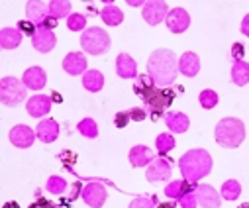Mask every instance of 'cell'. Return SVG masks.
<instances>
[{
  "instance_id": "6da1fadb",
  "label": "cell",
  "mask_w": 249,
  "mask_h": 208,
  "mask_svg": "<svg viewBox=\"0 0 249 208\" xmlns=\"http://www.w3.org/2000/svg\"><path fill=\"white\" fill-rule=\"evenodd\" d=\"M147 75L161 89H167L175 83L178 75V63L171 49H157L147 59Z\"/></svg>"
},
{
  "instance_id": "7a4b0ae2",
  "label": "cell",
  "mask_w": 249,
  "mask_h": 208,
  "mask_svg": "<svg viewBox=\"0 0 249 208\" xmlns=\"http://www.w3.org/2000/svg\"><path fill=\"white\" fill-rule=\"evenodd\" d=\"M178 169L186 181L198 183V179L212 171V157L204 150H191L178 159Z\"/></svg>"
},
{
  "instance_id": "3957f363",
  "label": "cell",
  "mask_w": 249,
  "mask_h": 208,
  "mask_svg": "<svg viewBox=\"0 0 249 208\" xmlns=\"http://www.w3.org/2000/svg\"><path fill=\"white\" fill-rule=\"evenodd\" d=\"M214 135L222 148L233 150V148H239L241 142L245 140V126L237 118H224L216 124Z\"/></svg>"
},
{
  "instance_id": "277c9868",
  "label": "cell",
  "mask_w": 249,
  "mask_h": 208,
  "mask_svg": "<svg viewBox=\"0 0 249 208\" xmlns=\"http://www.w3.org/2000/svg\"><path fill=\"white\" fill-rule=\"evenodd\" d=\"M175 91H171V87H167V89H161V87H155L145 98H143V102H145V108L149 110V118L155 122V120H159L163 114H165V110L171 106V102L175 100Z\"/></svg>"
},
{
  "instance_id": "5b68a950",
  "label": "cell",
  "mask_w": 249,
  "mask_h": 208,
  "mask_svg": "<svg viewBox=\"0 0 249 208\" xmlns=\"http://www.w3.org/2000/svg\"><path fill=\"white\" fill-rule=\"evenodd\" d=\"M110 36L102 30V28H90V30H85L83 36H81V45L87 53L90 55H102L110 49Z\"/></svg>"
},
{
  "instance_id": "8992f818",
  "label": "cell",
  "mask_w": 249,
  "mask_h": 208,
  "mask_svg": "<svg viewBox=\"0 0 249 208\" xmlns=\"http://www.w3.org/2000/svg\"><path fill=\"white\" fill-rule=\"evenodd\" d=\"M0 98L6 106H18L26 100V85L16 77H4L0 81Z\"/></svg>"
},
{
  "instance_id": "52a82bcc",
  "label": "cell",
  "mask_w": 249,
  "mask_h": 208,
  "mask_svg": "<svg viewBox=\"0 0 249 208\" xmlns=\"http://www.w3.org/2000/svg\"><path fill=\"white\" fill-rule=\"evenodd\" d=\"M106 187L100 181H89L83 189V200L90 206V208H102L106 202Z\"/></svg>"
},
{
  "instance_id": "ba28073f",
  "label": "cell",
  "mask_w": 249,
  "mask_h": 208,
  "mask_svg": "<svg viewBox=\"0 0 249 208\" xmlns=\"http://www.w3.org/2000/svg\"><path fill=\"white\" fill-rule=\"evenodd\" d=\"M169 14V6L163 0H147L143 6V18L149 26H157L161 24Z\"/></svg>"
},
{
  "instance_id": "9c48e42d",
  "label": "cell",
  "mask_w": 249,
  "mask_h": 208,
  "mask_svg": "<svg viewBox=\"0 0 249 208\" xmlns=\"http://www.w3.org/2000/svg\"><path fill=\"white\" fill-rule=\"evenodd\" d=\"M145 179L149 183H161V181H167L171 179V161L169 159H153L149 165H147V171H145Z\"/></svg>"
},
{
  "instance_id": "30bf717a",
  "label": "cell",
  "mask_w": 249,
  "mask_h": 208,
  "mask_svg": "<svg viewBox=\"0 0 249 208\" xmlns=\"http://www.w3.org/2000/svg\"><path fill=\"white\" fill-rule=\"evenodd\" d=\"M34 140H36V132H34L30 126L18 124V126H14V128L10 130V142H12V146H16V148H20V150L32 148Z\"/></svg>"
},
{
  "instance_id": "8fae6325",
  "label": "cell",
  "mask_w": 249,
  "mask_h": 208,
  "mask_svg": "<svg viewBox=\"0 0 249 208\" xmlns=\"http://www.w3.org/2000/svg\"><path fill=\"white\" fill-rule=\"evenodd\" d=\"M165 24L167 28L173 32V34H182L186 28L191 26V16L184 8H173L167 18H165Z\"/></svg>"
},
{
  "instance_id": "7c38bea8",
  "label": "cell",
  "mask_w": 249,
  "mask_h": 208,
  "mask_svg": "<svg viewBox=\"0 0 249 208\" xmlns=\"http://www.w3.org/2000/svg\"><path fill=\"white\" fill-rule=\"evenodd\" d=\"M196 198L202 208H220L222 204V194L210 185H200L196 190Z\"/></svg>"
},
{
  "instance_id": "4fadbf2b",
  "label": "cell",
  "mask_w": 249,
  "mask_h": 208,
  "mask_svg": "<svg viewBox=\"0 0 249 208\" xmlns=\"http://www.w3.org/2000/svg\"><path fill=\"white\" fill-rule=\"evenodd\" d=\"M198 190V185L193 183V181H173L165 187V194L167 198H173V200H180L184 194H189V192H196Z\"/></svg>"
},
{
  "instance_id": "5bb4252c",
  "label": "cell",
  "mask_w": 249,
  "mask_h": 208,
  "mask_svg": "<svg viewBox=\"0 0 249 208\" xmlns=\"http://www.w3.org/2000/svg\"><path fill=\"white\" fill-rule=\"evenodd\" d=\"M22 81H24V85H26V89H32V91H41L45 85H47V75H45V71L41 67H30V69H26V73H24V77H22Z\"/></svg>"
},
{
  "instance_id": "9a60e30c",
  "label": "cell",
  "mask_w": 249,
  "mask_h": 208,
  "mask_svg": "<svg viewBox=\"0 0 249 208\" xmlns=\"http://www.w3.org/2000/svg\"><path fill=\"white\" fill-rule=\"evenodd\" d=\"M55 41H57V38L53 36V32L45 30V28H37L36 34L32 36V43L39 53H49L55 47Z\"/></svg>"
},
{
  "instance_id": "2e32d148",
  "label": "cell",
  "mask_w": 249,
  "mask_h": 208,
  "mask_svg": "<svg viewBox=\"0 0 249 208\" xmlns=\"http://www.w3.org/2000/svg\"><path fill=\"white\" fill-rule=\"evenodd\" d=\"M63 69H65L69 75H73V77L85 75V73H87V57H85L83 53H77V51L69 53V55L63 59Z\"/></svg>"
},
{
  "instance_id": "e0dca14e",
  "label": "cell",
  "mask_w": 249,
  "mask_h": 208,
  "mask_svg": "<svg viewBox=\"0 0 249 208\" xmlns=\"http://www.w3.org/2000/svg\"><path fill=\"white\" fill-rule=\"evenodd\" d=\"M26 16L30 22L39 26L47 16H49V2H41V0H30L26 4Z\"/></svg>"
},
{
  "instance_id": "ac0fdd59",
  "label": "cell",
  "mask_w": 249,
  "mask_h": 208,
  "mask_svg": "<svg viewBox=\"0 0 249 208\" xmlns=\"http://www.w3.org/2000/svg\"><path fill=\"white\" fill-rule=\"evenodd\" d=\"M116 73L122 79H134L138 75V65L128 53H120L116 57Z\"/></svg>"
},
{
  "instance_id": "d6986e66",
  "label": "cell",
  "mask_w": 249,
  "mask_h": 208,
  "mask_svg": "<svg viewBox=\"0 0 249 208\" xmlns=\"http://www.w3.org/2000/svg\"><path fill=\"white\" fill-rule=\"evenodd\" d=\"M36 135L39 137L43 144H51V142H55L59 137V124L55 120H51V118L41 120L37 124V128H36Z\"/></svg>"
},
{
  "instance_id": "ffe728a7",
  "label": "cell",
  "mask_w": 249,
  "mask_h": 208,
  "mask_svg": "<svg viewBox=\"0 0 249 208\" xmlns=\"http://www.w3.org/2000/svg\"><path fill=\"white\" fill-rule=\"evenodd\" d=\"M198 71H200V59H198V55L193 53V51L182 53L180 59H178V73H182L186 77H195Z\"/></svg>"
},
{
  "instance_id": "44dd1931",
  "label": "cell",
  "mask_w": 249,
  "mask_h": 208,
  "mask_svg": "<svg viewBox=\"0 0 249 208\" xmlns=\"http://www.w3.org/2000/svg\"><path fill=\"white\" fill-rule=\"evenodd\" d=\"M51 102L53 100L49 96H43V95H36L32 98H28V114L34 118H41V116L49 114Z\"/></svg>"
},
{
  "instance_id": "7402d4cb",
  "label": "cell",
  "mask_w": 249,
  "mask_h": 208,
  "mask_svg": "<svg viewBox=\"0 0 249 208\" xmlns=\"http://www.w3.org/2000/svg\"><path fill=\"white\" fill-rule=\"evenodd\" d=\"M165 122L169 126V130L175 132V133H184L186 130H189V126H191L189 116L182 114V112H169V114H165Z\"/></svg>"
},
{
  "instance_id": "603a6c76",
  "label": "cell",
  "mask_w": 249,
  "mask_h": 208,
  "mask_svg": "<svg viewBox=\"0 0 249 208\" xmlns=\"http://www.w3.org/2000/svg\"><path fill=\"white\" fill-rule=\"evenodd\" d=\"M153 159H155V157H153L151 150L145 148V146H136V148H132V151H130V163H132V167L149 165Z\"/></svg>"
},
{
  "instance_id": "cb8c5ba5",
  "label": "cell",
  "mask_w": 249,
  "mask_h": 208,
  "mask_svg": "<svg viewBox=\"0 0 249 208\" xmlns=\"http://www.w3.org/2000/svg\"><path fill=\"white\" fill-rule=\"evenodd\" d=\"M22 43V32L18 28H4L0 32V45L2 49H16Z\"/></svg>"
},
{
  "instance_id": "d4e9b609",
  "label": "cell",
  "mask_w": 249,
  "mask_h": 208,
  "mask_svg": "<svg viewBox=\"0 0 249 208\" xmlns=\"http://www.w3.org/2000/svg\"><path fill=\"white\" fill-rule=\"evenodd\" d=\"M100 18L106 22V26H120L124 22V14L114 2H106V6H102Z\"/></svg>"
},
{
  "instance_id": "484cf974",
  "label": "cell",
  "mask_w": 249,
  "mask_h": 208,
  "mask_svg": "<svg viewBox=\"0 0 249 208\" xmlns=\"http://www.w3.org/2000/svg\"><path fill=\"white\" fill-rule=\"evenodd\" d=\"M83 87L90 93H98L104 87V75L100 71H94V69H89L83 75Z\"/></svg>"
},
{
  "instance_id": "4316f807",
  "label": "cell",
  "mask_w": 249,
  "mask_h": 208,
  "mask_svg": "<svg viewBox=\"0 0 249 208\" xmlns=\"http://www.w3.org/2000/svg\"><path fill=\"white\" fill-rule=\"evenodd\" d=\"M231 81L237 87H243L249 83V63L247 61H235L231 67Z\"/></svg>"
},
{
  "instance_id": "83f0119b",
  "label": "cell",
  "mask_w": 249,
  "mask_h": 208,
  "mask_svg": "<svg viewBox=\"0 0 249 208\" xmlns=\"http://www.w3.org/2000/svg\"><path fill=\"white\" fill-rule=\"evenodd\" d=\"M157 85L153 83V79L149 77V75H138V79H136V85H134V93L138 95V96H142V98H145L153 89H155Z\"/></svg>"
},
{
  "instance_id": "f1b7e54d",
  "label": "cell",
  "mask_w": 249,
  "mask_h": 208,
  "mask_svg": "<svg viewBox=\"0 0 249 208\" xmlns=\"http://www.w3.org/2000/svg\"><path fill=\"white\" fill-rule=\"evenodd\" d=\"M71 2H67V0H53V2H49V16L51 18H65V16H71Z\"/></svg>"
},
{
  "instance_id": "f546056e",
  "label": "cell",
  "mask_w": 249,
  "mask_h": 208,
  "mask_svg": "<svg viewBox=\"0 0 249 208\" xmlns=\"http://www.w3.org/2000/svg\"><path fill=\"white\" fill-rule=\"evenodd\" d=\"M155 148H157L159 155L169 153L171 150H175V137L171 133H159L157 135V142H155Z\"/></svg>"
},
{
  "instance_id": "4dcf8cb0",
  "label": "cell",
  "mask_w": 249,
  "mask_h": 208,
  "mask_svg": "<svg viewBox=\"0 0 249 208\" xmlns=\"http://www.w3.org/2000/svg\"><path fill=\"white\" fill-rule=\"evenodd\" d=\"M220 194H222V198H226V200H235V198L241 194V187H239V183H237L235 179H230V181L224 183Z\"/></svg>"
},
{
  "instance_id": "1f68e13d",
  "label": "cell",
  "mask_w": 249,
  "mask_h": 208,
  "mask_svg": "<svg viewBox=\"0 0 249 208\" xmlns=\"http://www.w3.org/2000/svg\"><path fill=\"white\" fill-rule=\"evenodd\" d=\"M77 130H79L85 137H96V135H98V126H96V122H94L92 118L81 120V122L77 124Z\"/></svg>"
},
{
  "instance_id": "d6a6232c",
  "label": "cell",
  "mask_w": 249,
  "mask_h": 208,
  "mask_svg": "<svg viewBox=\"0 0 249 208\" xmlns=\"http://www.w3.org/2000/svg\"><path fill=\"white\" fill-rule=\"evenodd\" d=\"M159 198L157 194H147V196H138L136 200L130 202V208H157Z\"/></svg>"
},
{
  "instance_id": "836d02e7",
  "label": "cell",
  "mask_w": 249,
  "mask_h": 208,
  "mask_svg": "<svg viewBox=\"0 0 249 208\" xmlns=\"http://www.w3.org/2000/svg\"><path fill=\"white\" fill-rule=\"evenodd\" d=\"M45 189H47L51 194H63L65 189H67V183H65V179H61L59 175H53V177L47 179Z\"/></svg>"
},
{
  "instance_id": "e575fe53",
  "label": "cell",
  "mask_w": 249,
  "mask_h": 208,
  "mask_svg": "<svg viewBox=\"0 0 249 208\" xmlns=\"http://www.w3.org/2000/svg\"><path fill=\"white\" fill-rule=\"evenodd\" d=\"M198 102H200V106L206 108V110L214 108V106L218 104V95H216V91H210V89L202 91V93L198 95Z\"/></svg>"
},
{
  "instance_id": "d590c367",
  "label": "cell",
  "mask_w": 249,
  "mask_h": 208,
  "mask_svg": "<svg viewBox=\"0 0 249 208\" xmlns=\"http://www.w3.org/2000/svg\"><path fill=\"white\" fill-rule=\"evenodd\" d=\"M67 28L73 30V32H81L87 28V18L83 14H71L67 18Z\"/></svg>"
},
{
  "instance_id": "8d00e7d4",
  "label": "cell",
  "mask_w": 249,
  "mask_h": 208,
  "mask_svg": "<svg viewBox=\"0 0 249 208\" xmlns=\"http://www.w3.org/2000/svg\"><path fill=\"white\" fill-rule=\"evenodd\" d=\"M178 204H180L182 208H196V204H198L196 192H189V194H184V196L178 200Z\"/></svg>"
},
{
  "instance_id": "74e56055",
  "label": "cell",
  "mask_w": 249,
  "mask_h": 208,
  "mask_svg": "<svg viewBox=\"0 0 249 208\" xmlns=\"http://www.w3.org/2000/svg\"><path fill=\"white\" fill-rule=\"evenodd\" d=\"M18 30H20L22 34L34 36V34H36V30H37V26H36L34 22H30V20H24V22H18Z\"/></svg>"
},
{
  "instance_id": "f35d334b",
  "label": "cell",
  "mask_w": 249,
  "mask_h": 208,
  "mask_svg": "<svg viewBox=\"0 0 249 208\" xmlns=\"http://www.w3.org/2000/svg\"><path fill=\"white\" fill-rule=\"evenodd\" d=\"M128 122H130V114H128V112H118V114L114 116V126H116V128H126Z\"/></svg>"
},
{
  "instance_id": "ab89813d",
  "label": "cell",
  "mask_w": 249,
  "mask_h": 208,
  "mask_svg": "<svg viewBox=\"0 0 249 208\" xmlns=\"http://www.w3.org/2000/svg\"><path fill=\"white\" fill-rule=\"evenodd\" d=\"M59 161H63L67 167H71V163H75V161H77V153H73V151L65 150V151H61V153H59Z\"/></svg>"
},
{
  "instance_id": "60d3db41",
  "label": "cell",
  "mask_w": 249,
  "mask_h": 208,
  "mask_svg": "<svg viewBox=\"0 0 249 208\" xmlns=\"http://www.w3.org/2000/svg\"><path fill=\"white\" fill-rule=\"evenodd\" d=\"M128 114H130V120H136V122H142V120L147 118V112L143 108H138V106L136 108H130Z\"/></svg>"
},
{
  "instance_id": "b9f144b4",
  "label": "cell",
  "mask_w": 249,
  "mask_h": 208,
  "mask_svg": "<svg viewBox=\"0 0 249 208\" xmlns=\"http://www.w3.org/2000/svg\"><path fill=\"white\" fill-rule=\"evenodd\" d=\"M243 53H245L243 43H233V45H231V57H233L235 61H243Z\"/></svg>"
},
{
  "instance_id": "7bdbcfd3",
  "label": "cell",
  "mask_w": 249,
  "mask_h": 208,
  "mask_svg": "<svg viewBox=\"0 0 249 208\" xmlns=\"http://www.w3.org/2000/svg\"><path fill=\"white\" fill-rule=\"evenodd\" d=\"M30 208H59L57 204H51L49 200H45V198H37Z\"/></svg>"
},
{
  "instance_id": "ee69618b",
  "label": "cell",
  "mask_w": 249,
  "mask_h": 208,
  "mask_svg": "<svg viewBox=\"0 0 249 208\" xmlns=\"http://www.w3.org/2000/svg\"><path fill=\"white\" fill-rule=\"evenodd\" d=\"M55 26H57V18H51V16H47V18H45V20H43V22H41V24H39L37 28H45V30H53Z\"/></svg>"
},
{
  "instance_id": "f6af8a7d",
  "label": "cell",
  "mask_w": 249,
  "mask_h": 208,
  "mask_svg": "<svg viewBox=\"0 0 249 208\" xmlns=\"http://www.w3.org/2000/svg\"><path fill=\"white\" fill-rule=\"evenodd\" d=\"M83 189H85V187H83L81 183H75V185H73V190H71V196H69V202L75 200L77 196H83Z\"/></svg>"
},
{
  "instance_id": "bcb514c9",
  "label": "cell",
  "mask_w": 249,
  "mask_h": 208,
  "mask_svg": "<svg viewBox=\"0 0 249 208\" xmlns=\"http://www.w3.org/2000/svg\"><path fill=\"white\" fill-rule=\"evenodd\" d=\"M241 32L249 38V14H247V16L243 18V22H241Z\"/></svg>"
},
{
  "instance_id": "7dc6e473",
  "label": "cell",
  "mask_w": 249,
  "mask_h": 208,
  "mask_svg": "<svg viewBox=\"0 0 249 208\" xmlns=\"http://www.w3.org/2000/svg\"><path fill=\"white\" fill-rule=\"evenodd\" d=\"M51 98H53V102H57V104L63 102V98H61V95H59V93H51Z\"/></svg>"
},
{
  "instance_id": "c3c4849f",
  "label": "cell",
  "mask_w": 249,
  "mask_h": 208,
  "mask_svg": "<svg viewBox=\"0 0 249 208\" xmlns=\"http://www.w3.org/2000/svg\"><path fill=\"white\" fill-rule=\"evenodd\" d=\"M128 4H130V6H145V2H143V0H138V2H136V0H130Z\"/></svg>"
},
{
  "instance_id": "681fc988",
  "label": "cell",
  "mask_w": 249,
  "mask_h": 208,
  "mask_svg": "<svg viewBox=\"0 0 249 208\" xmlns=\"http://www.w3.org/2000/svg\"><path fill=\"white\" fill-rule=\"evenodd\" d=\"M157 208H175V204H173V202H165V204H161V202H159V206H157Z\"/></svg>"
},
{
  "instance_id": "f907efd6",
  "label": "cell",
  "mask_w": 249,
  "mask_h": 208,
  "mask_svg": "<svg viewBox=\"0 0 249 208\" xmlns=\"http://www.w3.org/2000/svg\"><path fill=\"white\" fill-rule=\"evenodd\" d=\"M2 208H20V206H18L16 202H6V204H4Z\"/></svg>"
},
{
  "instance_id": "816d5d0a",
  "label": "cell",
  "mask_w": 249,
  "mask_h": 208,
  "mask_svg": "<svg viewBox=\"0 0 249 208\" xmlns=\"http://www.w3.org/2000/svg\"><path fill=\"white\" fill-rule=\"evenodd\" d=\"M239 208H249V204H247V202H245V204H241V206H239Z\"/></svg>"
}]
</instances>
